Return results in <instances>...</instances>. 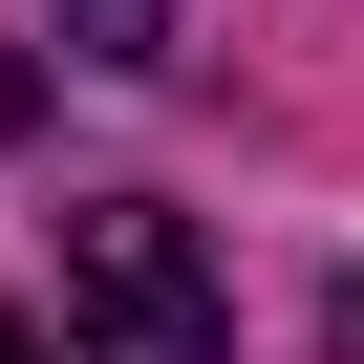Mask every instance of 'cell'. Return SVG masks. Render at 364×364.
<instances>
[{
    "label": "cell",
    "instance_id": "obj_1",
    "mask_svg": "<svg viewBox=\"0 0 364 364\" xmlns=\"http://www.w3.org/2000/svg\"><path fill=\"white\" fill-rule=\"evenodd\" d=\"M65 321H86V364H236V300H215L193 215H150V193L65 215Z\"/></svg>",
    "mask_w": 364,
    "mask_h": 364
},
{
    "label": "cell",
    "instance_id": "obj_2",
    "mask_svg": "<svg viewBox=\"0 0 364 364\" xmlns=\"http://www.w3.org/2000/svg\"><path fill=\"white\" fill-rule=\"evenodd\" d=\"M43 22H65L86 65H171V22H193V0H43Z\"/></svg>",
    "mask_w": 364,
    "mask_h": 364
},
{
    "label": "cell",
    "instance_id": "obj_3",
    "mask_svg": "<svg viewBox=\"0 0 364 364\" xmlns=\"http://www.w3.org/2000/svg\"><path fill=\"white\" fill-rule=\"evenodd\" d=\"M22 129H43V65H22V43H0V150H22Z\"/></svg>",
    "mask_w": 364,
    "mask_h": 364
},
{
    "label": "cell",
    "instance_id": "obj_4",
    "mask_svg": "<svg viewBox=\"0 0 364 364\" xmlns=\"http://www.w3.org/2000/svg\"><path fill=\"white\" fill-rule=\"evenodd\" d=\"M321 321H343V364H364V279H343V300H321Z\"/></svg>",
    "mask_w": 364,
    "mask_h": 364
},
{
    "label": "cell",
    "instance_id": "obj_5",
    "mask_svg": "<svg viewBox=\"0 0 364 364\" xmlns=\"http://www.w3.org/2000/svg\"><path fill=\"white\" fill-rule=\"evenodd\" d=\"M0 364H43V343H22V321H0Z\"/></svg>",
    "mask_w": 364,
    "mask_h": 364
}]
</instances>
